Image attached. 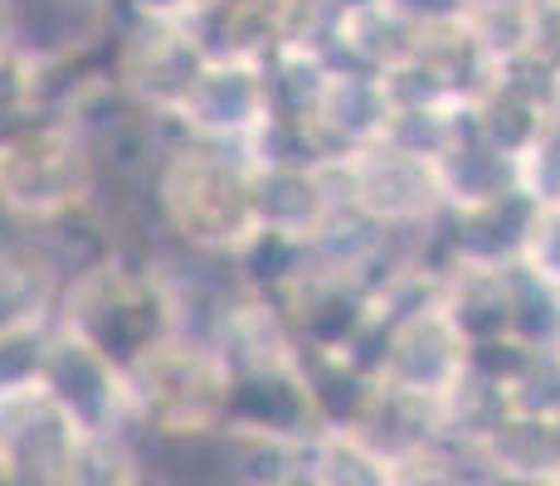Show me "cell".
I'll return each mask as SVG.
<instances>
[]
</instances>
